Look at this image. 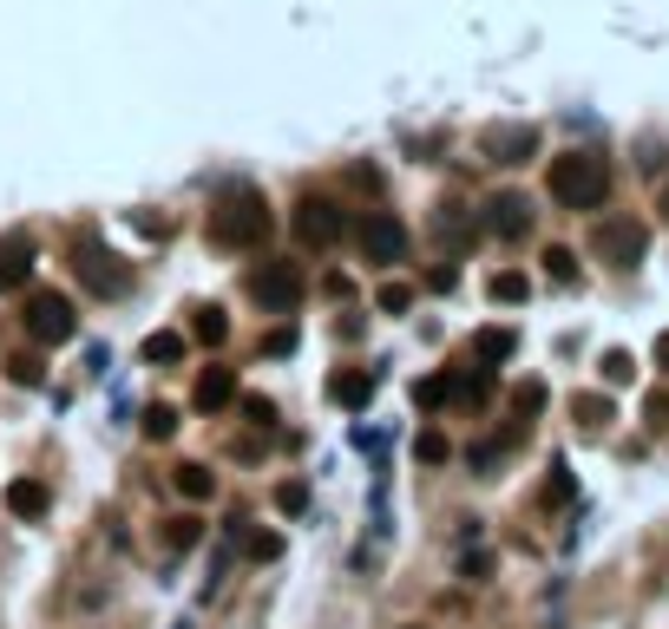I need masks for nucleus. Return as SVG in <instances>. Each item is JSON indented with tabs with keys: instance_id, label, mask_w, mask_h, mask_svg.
<instances>
[{
	"instance_id": "nucleus-1",
	"label": "nucleus",
	"mask_w": 669,
	"mask_h": 629,
	"mask_svg": "<svg viewBox=\"0 0 669 629\" xmlns=\"http://www.w3.org/2000/svg\"><path fill=\"white\" fill-rule=\"evenodd\" d=\"M210 243L217 249H263L269 243V197L256 184H223L210 210Z\"/></svg>"
},
{
	"instance_id": "nucleus-2",
	"label": "nucleus",
	"mask_w": 669,
	"mask_h": 629,
	"mask_svg": "<svg viewBox=\"0 0 669 629\" xmlns=\"http://www.w3.org/2000/svg\"><path fill=\"white\" fill-rule=\"evenodd\" d=\"M545 184H552V197L565 210H598L611 197V164L598 151H565V158H552V177Z\"/></svg>"
},
{
	"instance_id": "nucleus-3",
	"label": "nucleus",
	"mask_w": 669,
	"mask_h": 629,
	"mask_svg": "<svg viewBox=\"0 0 669 629\" xmlns=\"http://www.w3.org/2000/svg\"><path fill=\"white\" fill-rule=\"evenodd\" d=\"M591 249H598L611 269H637V263H644V249H650V230H644L637 217H611V223H598V230H591Z\"/></svg>"
},
{
	"instance_id": "nucleus-4",
	"label": "nucleus",
	"mask_w": 669,
	"mask_h": 629,
	"mask_svg": "<svg viewBox=\"0 0 669 629\" xmlns=\"http://www.w3.org/2000/svg\"><path fill=\"white\" fill-rule=\"evenodd\" d=\"M302 269L296 263H263L256 276H250V295H256V308H269V315H296L302 308Z\"/></svg>"
},
{
	"instance_id": "nucleus-5",
	"label": "nucleus",
	"mask_w": 669,
	"mask_h": 629,
	"mask_svg": "<svg viewBox=\"0 0 669 629\" xmlns=\"http://www.w3.org/2000/svg\"><path fill=\"white\" fill-rule=\"evenodd\" d=\"M26 335H33V341H46V348H59V341H72V335H79V308H72L59 289H39V295L26 302Z\"/></svg>"
},
{
	"instance_id": "nucleus-6",
	"label": "nucleus",
	"mask_w": 669,
	"mask_h": 629,
	"mask_svg": "<svg viewBox=\"0 0 669 629\" xmlns=\"http://www.w3.org/2000/svg\"><path fill=\"white\" fill-rule=\"evenodd\" d=\"M342 230H348V217H342V203H335V197H302V203H296V236H302L309 249L342 243Z\"/></svg>"
},
{
	"instance_id": "nucleus-7",
	"label": "nucleus",
	"mask_w": 669,
	"mask_h": 629,
	"mask_svg": "<svg viewBox=\"0 0 669 629\" xmlns=\"http://www.w3.org/2000/svg\"><path fill=\"white\" fill-rule=\"evenodd\" d=\"M480 151L493 164H532L539 158V125H486L480 131Z\"/></svg>"
},
{
	"instance_id": "nucleus-8",
	"label": "nucleus",
	"mask_w": 669,
	"mask_h": 629,
	"mask_svg": "<svg viewBox=\"0 0 669 629\" xmlns=\"http://www.w3.org/2000/svg\"><path fill=\"white\" fill-rule=\"evenodd\" d=\"M72 256H79L72 269H79V282H85V289H99V295H118V289H125V269H118V256H105V243H99V236H79V243H72Z\"/></svg>"
},
{
	"instance_id": "nucleus-9",
	"label": "nucleus",
	"mask_w": 669,
	"mask_h": 629,
	"mask_svg": "<svg viewBox=\"0 0 669 629\" xmlns=\"http://www.w3.org/2000/svg\"><path fill=\"white\" fill-rule=\"evenodd\" d=\"M361 249H368V263H407V223L394 210H374L361 223Z\"/></svg>"
},
{
	"instance_id": "nucleus-10",
	"label": "nucleus",
	"mask_w": 669,
	"mask_h": 629,
	"mask_svg": "<svg viewBox=\"0 0 669 629\" xmlns=\"http://www.w3.org/2000/svg\"><path fill=\"white\" fill-rule=\"evenodd\" d=\"M486 230H493V236H506V243H519V236L532 230V197H519V190H499V197L486 203Z\"/></svg>"
},
{
	"instance_id": "nucleus-11",
	"label": "nucleus",
	"mask_w": 669,
	"mask_h": 629,
	"mask_svg": "<svg viewBox=\"0 0 669 629\" xmlns=\"http://www.w3.org/2000/svg\"><path fill=\"white\" fill-rule=\"evenodd\" d=\"M230 400H237V374H230V368H204V374H197L191 407H197V413H223Z\"/></svg>"
},
{
	"instance_id": "nucleus-12",
	"label": "nucleus",
	"mask_w": 669,
	"mask_h": 629,
	"mask_svg": "<svg viewBox=\"0 0 669 629\" xmlns=\"http://www.w3.org/2000/svg\"><path fill=\"white\" fill-rule=\"evenodd\" d=\"M374 387H381V368H342V374L328 381L335 407H368V400H374Z\"/></svg>"
},
{
	"instance_id": "nucleus-13",
	"label": "nucleus",
	"mask_w": 669,
	"mask_h": 629,
	"mask_svg": "<svg viewBox=\"0 0 669 629\" xmlns=\"http://www.w3.org/2000/svg\"><path fill=\"white\" fill-rule=\"evenodd\" d=\"M7 512L26 519V525H39V519L53 512V492H46L39 479H13V486H7Z\"/></svg>"
},
{
	"instance_id": "nucleus-14",
	"label": "nucleus",
	"mask_w": 669,
	"mask_h": 629,
	"mask_svg": "<svg viewBox=\"0 0 669 629\" xmlns=\"http://www.w3.org/2000/svg\"><path fill=\"white\" fill-rule=\"evenodd\" d=\"M33 276V243L26 236H0V289H20Z\"/></svg>"
},
{
	"instance_id": "nucleus-15",
	"label": "nucleus",
	"mask_w": 669,
	"mask_h": 629,
	"mask_svg": "<svg viewBox=\"0 0 669 629\" xmlns=\"http://www.w3.org/2000/svg\"><path fill=\"white\" fill-rule=\"evenodd\" d=\"M512 348H519L512 328H486V335L473 341V361H480V368H499V361H512Z\"/></svg>"
},
{
	"instance_id": "nucleus-16",
	"label": "nucleus",
	"mask_w": 669,
	"mask_h": 629,
	"mask_svg": "<svg viewBox=\"0 0 669 629\" xmlns=\"http://www.w3.org/2000/svg\"><path fill=\"white\" fill-rule=\"evenodd\" d=\"M572 413H578V427H585V433H604V427H611V400H604V394H578V400H572Z\"/></svg>"
},
{
	"instance_id": "nucleus-17",
	"label": "nucleus",
	"mask_w": 669,
	"mask_h": 629,
	"mask_svg": "<svg viewBox=\"0 0 669 629\" xmlns=\"http://www.w3.org/2000/svg\"><path fill=\"white\" fill-rule=\"evenodd\" d=\"M440 236H447L453 249H466V236H473V217H466V203H440Z\"/></svg>"
},
{
	"instance_id": "nucleus-18",
	"label": "nucleus",
	"mask_w": 669,
	"mask_h": 629,
	"mask_svg": "<svg viewBox=\"0 0 669 629\" xmlns=\"http://www.w3.org/2000/svg\"><path fill=\"white\" fill-rule=\"evenodd\" d=\"M177 492H184L191 505H204V499L217 492V479H210V466H177Z\"/></svg>"
},
{
	"instance_id": "nucleus-19",
	"label": "nucleus",
	"mask_w": 669,
	"mask_h": 629,
	"mask_svg": "<svg viewBox=\"0 0 669 629\" xmlns=\"http://www.w3.org/2000/svg\"><path fill=\"white\" fill-rule=\"evenodd\" d=\"M191 335H197V341H210V348H217V341H223V335H230V322H223V308H197V315H191Z\"/></svg>"
},
{
	"instance_id": "nucleus-20",
	"label": "nucleus",
	"mask_w": 669,
	"mask_h": 629,
	"mask_svg": "<svg viewBox=\"0 0 669 629\" xmlns=\"http://www.w3.org/2000/svg\"><path fill=\"white\" fill-rule=\"evenodd\" d=\"M526 295H532V282H526L519 269H499V276H493V302H526Z\"/></svg>"
},
{
	"instance_id": "nucleus-21",
	"label": "nucleus",
	"mask_w": 669,
	"mask_h": 629,
	"mask_svg": "<svg viewBox=\"0 0 669 629\" xmlns=\"http://www.w3.org/2000/svg\"><path fill=\"white\" fill-rule=\"evenodd\" d=\"M184 354V335H145V361L151 368H164V361H177Z\"/></svg>"
},
{
	"instance_id": "nucleus-22",
	"label": "nucleus",
	"mask_w": 669,
	"mask_h": 629,
	"mask_svg": "<svg viewBox=\"0 0 669 629\" xmlns=\"http://www.w3.org/2000/svg\"><path fill=\"white\" fill-rule=\"evenodd\" d=\"M539 407H545V387H539V381H519V387H512V413H519V420H532Z\"/></svg>"
},
{
	"instance_id": "nucleus-23",
	"label": "nucleus",
	"mask_w": 669,
	"mask_h": 629,
	"mask_svg": "<svg viewBox=\"0 0 669 629\" xmlns=\"http://www.w3.org/2000/svg\"><path fill=\"white\" fill-rule=\"evenodd\" d=\"M243 545H250V558H256V564L282 558V538H276V532H250V525H243Z\"/></svg>"
},
{
	"instance_id": "nucleus-24",
	"label": "nucleus",
	"mask_w": 669,
	"mask_h": 629,
	"mask_svg": "<svg viewBox=\"0 0 669 629\" xmlns=\"http://www.w3.org/2000/svg\"><path fill=\"white\" fill-rule=\"evenodd\" d=\"M545 276L552 282H578V256L572 249H545Z\"/></svg>"
},
{
	"instance_id": "nucleus-25",
	"label": "nucleus",
	"mask_w": 669,
	"mask_h": 629,
	"mask_svg": "<svg viewBox=\"0 0 669 629\" xmlns=\"http://www.w3.org/2000/svg\"><path fill=\"white\" fill-rule=\"evenodd\" d=\"M604 381H611V387H624V381H637V361H631L624 348H611V354H604Z\"/></svg>"
},
{
	"instance_id": "nucleus-26",
	"label": "nucleus",
	"mask_w": 669,
	"mask_h": 629,
	"mask_svg": "<svg viewBox=\"0 0 669 629\" xmlns=\"http://www.w3.org/2000/svg\"><path fill=\"white\" fill-rule=\"evenodd\" d=\"M572 466H552V479H545V505H572Z\"/></svg>"
},
{
	"instance_id": "nucleus-27",
	"label": "nucleus",
	"mask_w": 669,
	"mask_h": 629,
	"mask_svg": "<svg viewBox=\"0 0 669 629\" xmlns=\"http://www.w3.org/2000/svg\"><path fill=\"white\" fill-rule=\"evenodd\" d=\"M171 433H177V413L171 407H151L145 413V440H171Z\"/></svg>"
},
{
	"instance_id": "nucleus-28",
	"label": "nucleus",
	"mask_w": 669,
	"mask_h": 629,
	"mask_svg": "<svg viewBox=\"0 0 669 629\" xmlns=\"http://www.w3.org/2000/svg\"><path fill=\"white\" fill-rule=\"evenodd\" d=\"M414 453H420V466H440L453 446H447V433H420V440H414Z\"/></svg>"
},
{
	"instance_id": "nucleus-29",
	"label": "nucleus",
	"mask_w": 669,
	"mask_h": 629,
	"mask_svg": "<svg viewBox=\"0 0 669 629\" xmlns=\"http://www.w3.org/2000/svg\"><path fill=\"white\" fill-rule=\"evenodd\" d=\"M276 505H282L289 519H296V512H309V486H302V479H289V486H276Z\"/></svg>"
},
{
	"instance_id": "nucleus-30",
	"label": "nucleus",
	"mask_w": 669,
	"mask_h": 629,
	"mask_svg": "<svg viewBox=\"0 0 669 629\" xmlns=\"http://www.w3.org/2000/svg\"><path fill=\"white\" fill-rule=\"evenodd\" d=\"M197 545V519H171V532H164V551H191Z\"/></svg>"
},
{
	"instance_id": "nucleus-31",
	"label": "nucleus",
	"mask_w": 669,
	"mask_h": 629,
	"mask_svg": "<svg viewBox=\"0 0 669 629\" xmlns=\"http://www.w3.org/2000/svg\"><path fill=\"white\" fill-rule=\"evenodd\" d=\"M407 302H414V289H407V282H388V289H381V308H388V315H401Z\"/></svg>"
},
{
	"instance_id": "nucleus-32",
	"label": "nucleus",
	"mask_w": 669,
	"mask_h": 629,
	"mask_svg": "<svg viewBox=\"0 0 669 629\" xmlns=\"http://www.w3.org/2000/svg\"><path fill=\"white\" fill-rule=\"evenodd\" d=\"M243 413H250V420H256V427H276V407H269V400H263V394H250V400H243Z\"/></svg>"
},
{
	"instance_id": "nucleus-33",
	"label": "nucleus",
	"mask_w": 669,
	"mask_h": 629,
	"mask_svg": "<svg viewBox=\"0 0 669 629\" xmlns=\"http://www.w3.org/2000/svg\"><path fill=\"white\" fill-rule=\"evenodd\" d=\"M460 571H466V578H473V584H480V578H486V571H493V558H486V551H466V564H460Z\"/></svg>"
},
{
	"instance_id": "nucleus-34",
	"label": "nucleus",
	"mask_w": 669,
	"mask_h": 629,
	"mask_svg": "<svg viewBox=\"0 0 669 629\" xmlns=\"http://www.w3.org/2000/svg\"><path fill=\"white\" fill-rule=\"evenodd\" d=\"M7 368H13V381H20V387H33V381H39V361H7Z\"/></svg>"
},
{
	"instance_id": "nucleus-35",
	"label": "nucleus",
	"mask_w": 669,
	"mask_h": 629,
	"mask_svg": "<svg viewBox=\"0 0 669 629\" xmlns=\"http://www.w3.org/2000/svg\"><path fill=\"white\" fill-rule=\"evenodd\" d=\"M657 368H664V374H669V328H664V335H657Z\"/></svg>"
},
{
	"instance_id": "nucleus-36",
	"label": "nucleus",
	"mask_w": 669,
	"mask_h": 629,
	"mask_svg": "<svg viewBox=\"0 0 669 629\" xmlns=\"http://www.w3.org/2000/svg\"><path fill=\"white\" fill-rule=\"evenodd\" d=\"M664 217H669V190H664Z\"/></svg>"
}]
</instances>
